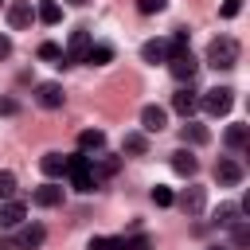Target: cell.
Instances as JSON below:
<instances>
[{
	"mask_svg": "<svg viewBox=\"0 0 250 250\" xmlns=\"http://www.w3.org/2000/svg\"><path fill=\"white\" fill-rule=\"evenodd\" d=\"M238 8H242V0H223V16H227V20L238 16Z\"/></svg>",
	"mask_w": 250,
	"mask_h": 250,
	"instance_id": "cell-31",
	"label": "cell"
},
{
	"mask_svg": "<svg viewBox=\"0 0 250 250\" xmlns=\"http://www.w3.org/2000/svg\"><path fill=\"white\" fill-rule=\"evenodd\" d=\"M102 145H105V133H102V129H82V133H78V148H82V152H98Z\"/></svg>",
	"mask_w": 250,
	"mask_h": 250,
	"instance_id": "cell-16",
	"label": "cell"
},
{
	"mask_svg": "<svg viewBox=\"0 0 250 250\" xmlns=\"http://www.w3.org/2000/svg\"><path fill=\"white\" fill-rule=\"evenodd\" d=\"M184 141L203 145V141H207V129H203V125H195V121H188V125H184Z\"/></svg>",
	"mask_w": 250,
	"mask_h": 250,
	"instance_id": "cell-22",
	"label": "cell"
},
{
	"mask_svg": "<svg viewBox=\"0 0 250 250\" xmlns=\"http://www.w3.org/2000/svg\"><path fill=\"white\" fill-rule=\"evenodd\" d=\"M98 172H102V176H113V172H117V156H105V160H102V168H98Z\"/></svg>",
	"mask_w": 250,
	"mask_h": 250,
	"instance_id": "cell-30",
	"label": "cell"
},
{
	"mask_svg": "<svg viewBox=\"0 0 250 250\" xmlns=\"http://www.w3.org/2000/svg\"><path fill=\"white\" fill-rule=\"evenodd\" d=\"M207 62H211V66H219V70L234 66V62H238V43H234L230 35L211 39V43H207Z\"/></svg>",
	"mask_w": 250,
	"mask_h": 250,
	"instance_id": "cell-1",
	"label": "cell"
},
{
	"mask_svg": "<svg viewBox=\"0 0 250 250\" xmlns=\"http://www.w3.org/2000/svg\"><path fill=\"white\" fill-rule=\"evenodd\" d=\"M0 113H16V102H0Z\"/></svg>",
	"mask_w": 250,
	"mask_h": 250,
	"instance_id": "cell-34",
	"label": "cell"
},
{
	"mask_svg": "<svg viewBox=\"0 0 250 250\" xmlns=\"http://www.w3.org/2000/svg\"><path fill=\"white\" fill-rule=\"evenodd\" d=\"M164 125H168V113H164L160 105H145V109H141V129H145V133H160Z\"/></svg>",
	"mask_w": 250,
	"mask_h": 250,
	"instance_id": "cell-10",
	"label": "cell"
},
{
	"mask_svg": "<svg viewBox=\"0 0 250 250\" xmlns=\"http://www.w3.org/2000/svg\"><path fill=\"white\" fill-rule=\"evenodd\" d=\"M168 55H172V47H168V39H148L145 47H141V59L145 62H168Z\"/></svg>",
	"mask_w": 250,
	"mask_h": 250,
	"instance_id": "cell-9",
	"label": "cell"
},
{
	"mask_svg": "<svg viewBox=\"0 0 250 250\" xmlns=\"http://www.w3.org/2000/svg\"><path fill=\"white\" fill-rule=\"evenodd\" d=\"M230 227H234V246H246V242H250V227H246V219H234Z\"/></svg>",
	"mask_w": 250,
	"mask_h": 250,
	"instance_id": "cell-27",
	"label": "cell"
},
{
	"mask_svg": "<svg viewBox=\"0 0 250 250\" xmlns=\"http://www.w3.org/2000/svg\"><path fill=\"white\" fill-rule=\"evenodd\" d=\"M207 250H227V246H207Z\"/></svg>",
	"mask_w": 250,
	"mask_h": 250,
	"instance_id": "cell-36",
	"label": "cell"
},
{
	"mask_svg": "<svg viewBox=\"0 0 250 250\" xmlns=\"http://www.w3.org/2000/svg\"><path fill=\"white\" fill-rule=\"evenodd\" d=\"M164 4H168V0H137V12L152 16V12H164Z\"/></svg>",
	"mask_w": 250,
	"mask_h": 250,
	"instance_id": "cell-29",
	"label": "cell"
},
{
	"mask_svg": "<svg viewBox=\"0 0 250 250\" xmlns=\"http://www.w3.org/2000/svg\"><path fill=\"white\" fill-rule=\"evenodd\" d=\"M113 59V47H105V43H90L86 51H82V59L78 62H90V66H105Z\"/></svg>",
	"mask_w": 250,
	"mask_h": 250,
	"instance_id": "cell-13",
	"label": "cell"
},
{
	"mask_svg": "<svg viewBox=\"0 0 250 250\" xmlns=\"http://www.w3.org/2000/svg\"><path fill=\"white\" fill-rule=\"evenodd\" d=\"M0 250H16V246H12V242H8V238H0Z\"/></svg>",
	"mask_w": 250,
	"mask_h": 250,
	"instance_id": "cell-35",
	"label": "cell"
},
{
	"mask_svg": "<svg viewBox=\"0 0 250 250\" xmlns=\"http://www.w3.org/2000/svg\"><path fill=\"white\" fill-rule=\"evenodd\" d=\"M168 70H172L180 82H184V78L191 82V74H195V59H191V51H188V47L172 51V55H168Z\"/></svg>",
	"mask_w": 250,
	"mask_h": 250,
	"instance_id": "cell-4",
	"label": "cell"
},
{
	"mask_svg": "<svg viewBox=\"0 0 250 250\" xmlns=\"http://www.w3.org/2000/svg\"><path fill=\"white\" fill-rule=\"evenodd\" d=\"M86 47H90V31H86V27H78V31L70 35V55H66V66H70V62H78Z\"/></svg>",
	"mask_w": 250,
	"mask_h": 250,
	"instance_id": "cell-15",
	"label": "cell"
},
{
	"mask_svg": "<svg viewBox=\"0 0 250 250\" xmlns=\"http://www.w3.org/2000/svg\"><path fill=\"white\" fill-rule=\"evenodd\" d=\"M234 219H238V207H234V203H223V207L215 211V223H219V227H230Z\"/></svg>",
	"mask_w": 250,
	"mask_h": 250,
	"instance_id": "cell-24",
	"label": "cell"
},
{
	"mask_svg": "<svg viewBox=\"0 0 250 250\" xmlns=\"http://www.w3.org/2000/svg\"><path fill=\"white\" fill-rule=\"evenodd\" d=\"M62 98H66V94H62L59 82H39V86H35V102H39L43 109H59Z\"/></svg>",
	"mask_w": 250,
	"mask_h": 250,
	"instance_id": "cell-6",
	"label": "cell"
},
{
	"mask_svg": "<svg viewBox=\"0 0 250 250\" xmlns=\"http://www.w3.org/2000/svg\"><path fill=\"white\" fill-rule=\"evenodd\" d=\"M39 59H62L59 66H66V55H62V47H59V43H43V47H39Z\"/></svg>",
	"mask_w": 250,
	"mask_h": 250,
	"instance_id": "cell-25",
	"label": "cell"
},
{
	"mask_svg": "<svg viewBox=\"0 0 250 250\" xmlns=\"http://www.w3.org/2000/svg\"><path fill=\"white\" fill-rule=\"evenodd\" d=\"M35 16H39L43 23H59V20H62V8H59L55 0H43V4L35 8Z\"/></svg>",
	"mask_w": 250,
	"mask_h": 250,
	"instance_id": "cell-20",
	"label": "cell"
},
{
	"mask_svg": "<svg viewBox=\"0 0 250 250\" xmlns=\"http://www.w3.org/2000/svg\"><path fill=\"white\" fill-rule=\"evenodd\" d=\"M246 137H250V129H246V125H230V129H227V145H230V148H242V145H246Z\"/></svg>",
	"mask_w": 250,
	"mask_h": 250,
	"instance_id": "cell-21",
	"label": "cell"
},
{
	"mask_svg": "<svg viewBox=\"0 0 250 250\" xmlns=\"http://www.w3.org/2000/svg\"><path fill=\"white\" fill-rule=\"evenodd\" d=\"M43 238H47V230L39 227V223H20V230H16V250H39L43 246Z\"/></svg>",
	"mask_w": 250,
	"mask_h": 250,
	"instance_id": "cell-3",
	"label": "cell"
},
{
	"mask_svg": "<svg viewBox=\"0 0 250 250\" xmlns=\"http://www.w3.org/2000/svg\"><path fill=\"white\" fill-rule=\"evenodd\" d=\"M8 55H12V39H8V35H0V59H8Z\"/></svg>",
	"mask_w": 250,
	"mask_h": 250,
	"instance_id": "cell-33",
	"label": "cell"
},
{
	"mask_svg": "<svg viewBox=\"0 0 250 250\" xmlns=\"http://www.w3.org/2000/svg\"><path fill=\"white\" fill-rule=\"evenodd\" d=\"M230 105H234V90H230V86H215V90H207V94H203V109H207L211 117L230 113Z\"/></svg>",
	"mask_w": 250,
	"mask_h": 250,
	"instance_id": "cell-2",
	"label": "cell"
},
{
	"mask_svg": "<svg viewBox=\"0 0 250 250\" xmlns=\"http://www.w3.org/2000/svg\"><path fill=\"white\" fill-rule=\"evenodd\" d=\"M31 203H35V207H59V203H62V188H59V184H43V188L31 191Z\"/></svg>",
	"mask_w": 250,
	"mask_h": 250,
	"instance_id": "cell-11",
	"label": "cell"
},
{
	"mask_svg": "<svg viewBox=\"0 0 250 250\" xmlns=\"http://www.w3.org/2000/svg\"><path fill=\"white\" fill-rule=\"evenodd\" d=\"M31 20H35L31 0H12V4H8V27H16V31H20V27H27Z\"/></svg>",
	"mask_w": 250,
	"mask_h": 250,
	"instance_id": "cell-5",
	"label": "cell"
},
{
	"mask_svg": "<svg viewBox=\"0 0 250 250\" xmlns=\"http://www.w3.org/2000/svg\"><path fill=\"white\" fill-rule=\"evenodd\" d=\"M113 250H152L148 234H133V238H113Z\"/></svg>",
	"mask_w": 250,
	"mask_h": 250,
	"instance_id": "cell-19",
	"label": "cell"
},
{
	"mask_svg": "<svg viewBox=\"0 0 250 250\" xmlns=\"http://www.w3.org/2000/svg\"><path fill=\"white\" fill-rule=\"evenodd\" d=\"M215 180H219L223 188H234V184L242 180V164H238V160H230V156H223V160L215 164Z\"/></svg>",
	"mask_w": 250,
	"mask_h": 250,
	"instance_id": "cell-7",
	"label": "cell"
},
{
	"mask_svg": "<svg viewBox=\"0 0 250 250\" xmlns=\"http://www.w3.org/2000/svg\"><path fill=\"white\" fill-rule=\"evenodd\" d=\"M172 109H176L180 117H191V113L199 109V98H195V90H191V86L176 90V94H172Z\"/></svg>",
	"mask_w": 250,
	"mask_h": 250,
	"instance_id": "cell-8",
	"label": "cell"
},
{
	"mask_svg": "<svg viewBox=\"0 0 250 250\" xmlns=\"http://www.w3.org/2000/svg\"><path fill=\"white\" fill-rule=\"evenodd\" d=\"M12 195H16V176L0 172V199H12Z\"/></svg>",
	"mask_w": 250,
	"mask_h": 250,
	"instance_id": "cell-28",
	"label": "cell"
},
{
	"mask_svg": "<svg viewBox=\"0 0 250 250\" xmlns=\"http://www.w3.org/2000/svg\"><path fill=\"white\" fill-rule=\"evenodd\" d=\"M172 168H176V176H195V156L188 152V148H180V152H172Z\"/></svg>",
	"mask_w": 250,
	"mask_h": 250,
	"instance_id": "cell-17",
	"label": "cell"
},
{
	"mask_svg": "<svg viewBox=\"0 0 250 250\" xmlns=\"http://www.w3.org/2000/svg\"><path fill=\"white\" fill-rule=\"evenodd\" d=\"M180 207H184L188 215H199V211H203V188H195V184H191V188L180 195Z\"/></svg>",
	"mask_w": 250,
	"mask_h": 250,
	"instance_id": "cell-18",
	"label": "cell"
},
{
	"mask_svg": "<svg viewBox=\"0 0 250 250\" xmlns=\"http://www.w3.org/2000/svg\"><path fill=\"white\" fill-rule=\"evenodd\" d=\"M70 4H86V0H70Z\"/></svg>",
	"mask_w": 250,
	"mask_h": 250,
	"instance_id": "cell-37",
	"label": "cell"
},
{
	"mask_svg": "<svg viewBox=\"0 0 250 250\" xmlns=\"http://www.w3.org/2000/svg\"><path fill=\"white\" fill-rule=\"evenodd\" d=\"M23 215H27V207H23L20 199H4V203H0V227H20Z\"/></svg>",
	"mask_w": 250,
	"mask_h": 250,
	"instance_id": "cell-12",
	"label": "cell"
},
{
	"mask_svg": "<svg viewBox=\"0 0 250 250\" xmlns=\"http://www.w3.org/2000/svg\"><path fill=\"white\" fill-rule=\"evenodd\" d=\"M86 250H113V238H90Z\"/></svg>",
	"mask_w": 250,
	"mask_h": 250,
	"instance_id": "cell-32",
	"label": "cell"
},
{
	"mask_svg": "<svg viewBox=\"0 0 250 250\" xmlns=\"http://www.w3.org/2000/svg\"><path fill=\"white\" fill-rule=\"evenodd\" d=\"M145 148H148V145H145V137H141V133H125V152H137V156H141Z\"/></svg>",
	"mask_w": 250,
	"mask_h": 250,
	"instance_id": "cell-26",
	"label": "cell"
},
{
	"mask_svg": "<svg viewBox=\"0 0 250 250\" xmlns=\"http://www.w3.org/2000/svg\"><path fill=\"white\" fill-rule=\"evenodd\" d=\"M152 203H156V207H172V203H176V195H172V188H164V184H156V188H152Z\"/></svg>",
	"mask_w": 250,
	"mask_h": 250,
	"instance_id": "cell-23",
	"label": "cell"
},
{
	"mask_svg": "<svg viewBox=\"0 0 250 250\" xmlns=\"http://www.w3.org/2000/svg\"><path fill=\"white\" fill-rule=\"evenodd\" d=\"M0 4H4V0H0Z\"/></svg>",
	"mask_w": 250,
	"mask_h": 250,
	"instance_id": "cell-38",
	"label": "cell"
},
{
	"mask_svg": "<svg viewBox=\"0 0 250 250\" xmlns=\"http://www.w3.org/2000/svg\"><path fill=\"white\" fill-rule=\"evenodd\" d=\"M39 168H43V176H66V156L62 152H43V160H39Z\"/></svg>",
	"mask_w": 250,
	"mask_h": 250,
	"instance_id": "cell-14",
	"label": "cell"
}]
</instances>
